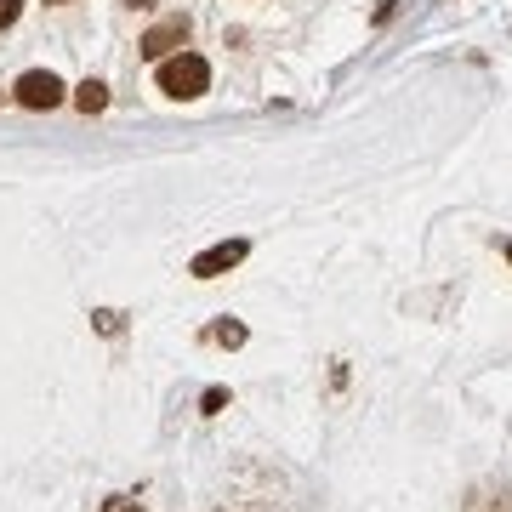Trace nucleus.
<instances>
[{
	"mask_svg": "<svg viewBox=\"0 0 512 512\" xmlns=\"http://www.w3.org/2000/svg\"><path fill=\"white\" fill-rule=\"evenodd\" d=\"M205 86H211V63H205L200 52H177V57H165L160 63V92L165 97H200Z\"/></svg>",
	"mask_w": 512,
	"mask_h": 512,
	"instance_id": "1",
	"label": "nucleus"
},
{
	"mask_svg": "<svg viewBox=\"0 0 512 512\" xmlns=\"http://www.w3.org/2000/svg\"><path fill=\"white\" fill-rule=\"evenodd\" d=\"M188 46V18H165V23H154L143 35V46L137 52L148 57V63H165V57H177Z\"/></svg>",
	"mask_w": 512,
	"mask_h": 512,
	"instance_id": "2",
	"label": "nucleus"
},
{
	"mask_svg": "<svg viewBox=\"0 0 512 512\" xmlns=\"http://www.w3.org/2000/svg\"><path fill=\"white\" fill-rule=\"evenodd\" d=\"M245 251H251L245 239H222V245H211V251H200L194 262H188V274L194 279H217V274H228V268H239Z\"/></svg>",
	"mask_w": 512,
	"mask_h": 512,
	"instance_id": "3",
	"label": "nucleus"
},
{
	"mask_svg": "<svg viewBox=\"0 0 512 512\" xmlns=\"http://www.w3.org/2000/svg\"><path fill=\"white\" fill-rule=\"evenodd\" d=\"M18 103L23 109H57V103H63V80H57L52 69H29L18 80Z\"/></svg>",
	"mask_w": 512,
	"mask_h": 512,
	"instance_id": "4",
	"label": "nucleus"
},
{
	"mask_svg": "<svg viewBox=\"0 0 512 512\" xmlns=\"http://www.w3.org/2000/svg\"><path fill=\"white\" fill-rule=\"evenodd\" d=\"M74 109H80V114H97V109H109V86H103V80H86V86L74 92Z\"/></svg>",
	"mask_w": 512,
	"mask_h": 512,
	"instance_id": "5",
	"label": "nucleus"
},
{
	"mask_svg": "<svg viewBox=\"0 0 512 512\" xmlns=\"http://www.w3.org/2000/svg\"><path fill=\"white\" fill-rule=\"evenodd\" d=\"M217 342L222 348H239L245 342V325H217Z\"/></svg>",
	"mask_w": 512,
	"mask_h": 512,
	"instance_id": "6",
	"label": "nucleus"
},
{
	"mask_svg": "<svg viewBox=\"0 0 512 512\" xmlns=\"http://www.w3.org/2000/svg\"><path fill=\"white\" fill-rule=\"evenodd\" d=\"M18 12H23V0H0V29H12V23H18Z\"/></svg>",
	"mask_w": 512,
	"mask_h": 512,
	"instance_id": "7",
	"label": "nucleus"
},
{
	"mask_svg": "<svg viewBox=\"0 0 512 512\" xmlns=\"http://www.w3.org/2000/svg\"><path fill=\"white\" fill-rule=\"evenodd\" d=\"M222 404H228V393H222V387H211V393H205V416H217Z\"/></svg>",
	"mask_w": 512,
	"mask_h": 512,
	"instance_id": "8",
	"label": "nucleus"
},
{
	"mask_svg": "<svg viewBox=\"0 0 512 512\" xmlns=\"http://www.w3.org/2000/svg\"><path fill=\"white\" fill-rule=\"evenodd\" d=\"M103 512H137V501H126V495H114V501H103Z\"/></svg>",
	"mask_w": 512,
	"mask_h": 512,
	"instance_id": "9",
	"label": "nucleus"
},
{
	"mask_svg": "<svg viewBox=\"0 0 512 512\" xmlns=\"http://www.w3.org/2000/svg\"><path fill=\"white\" fill-rule=\"evenodd\" d=\"M126 6H131V12H137V6H154V0H126Z\"/></svg>",
	"mask_w": 512,
	"mask_h": 512,
	"instance_id": "10",
	"label": "nucleus"
},
{
	"mask_svg": "<svg viewBox=\"0 0 512 512\" xmlns=\"http://www.w3.org/2000/svg\"><path fill=\"white\" fill-rule=\"evenodd\" d=\"M46 6H69V0H46Z\"/></svg>",
	"mask_w": 512,
	"mask_h": 512,
	"instance_id": "11",
	"label": "nucleus"
},
{
	"mask_svg": "<svg viewBox=\"0 0 512 512\" xmlns=\"http://www.w3.org/2000/svg\"><path fill=\"white\" fill-rule=\"evenodd\" d=\"M501 512H512V501H501Z\"/></svg>",
	"mask_w": 512,
	"mask_h": 512,
	"instance_id": "12",
	"label": "nucleus"
},
{
	"mask_svg": "<svg viewBox=\"0 0 512 512\" xmlns=\"http://www.w3.org/2000/svg\"><path fill=\"white\" fill-rule=\"evenodd\" d=\"M507 256H512V245H507Z\"/></svg>",
	"mask_w": 512,
	"mask_h": 512,
	"instance_id": "13",
	"label": "nucleus"
}]
</instances>
